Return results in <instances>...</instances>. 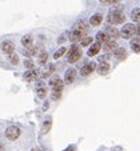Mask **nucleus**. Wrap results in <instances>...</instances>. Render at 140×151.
I'll list each match as a JSON object with an SVG mask.
<instances>
[{
	"label": "nucleus",
	"mask_w": 140,
	"mask_h": 151,
	"mask_svg": "<svg viewBox=\"0 0 140 151\" xmlns=\"http://www.w3.org/2000/svg\"><path fill=\"white\" fill-rule=\"evenodd\" d=\"M108 19H109V23L111 24H121V23H124V20H126V15L120 11V9H115V11H112L111 14H109Z\"/></svg>",
	"instance_id": "1"
},
{
	"label": "nucleus",
	"mask_w": 140,
	"mask_h": 151,
	"mask_svg": "<svg viewBox=\"0 0 140 151\" xmlns=\"http://www.w3.org/2000/svg\"><path fill=\"white\" fill-rule=\"evenodd\" d=\"M80 58H81V50H80V47H77L76 44H74L68 51V62L76 63Z\"/></svg>",
	"instance_id": "2"
},
{
	"label": "nucleus",
	"mask_w": 140,
	"mask_h": 151,
	"mask_svg": "<svg viewBox=\"0 0 140 151\" xmlns=\"http://www.w3.org/2000/svg\"><path fill=\"white\" fill-rule=\"evenodd\" d=\"M135 32H136V27H135L134 24L128 23V24H124L123 26V28L120 31V35H121V37H124V39H131L135 35Z\"/></svg>",
	"instance_id": "3"
},
{
	"label": "nucleus",
	"mask_w": 140,
	"mask_h": 151,
	"mask_svg": "<svg viewBox=\"0 0 140 151\" xmlns=\"http://www.w3.org/2000/svg\"><path fill=\"white\" fill-rule=\"evenodd\" d=\"M20 128L19 127H16V126H9L8 128L6 130V137H7V139H9V140H16L17 138L20 137Z\"/></svg>",
	"instance_id": "4"
},
{
	"label": "nucleus",
	"mask_w": 140,
	"mask_h": 151,
	"mask_svg": "<svg viewBox=\"0 0 140 151\" xmlns=\"http://www.w3.org/2000/svg\"><path fill=\"white\" fill-rule=\"evenodd\" d=\"M0 47H1V51L7 55L14 54V51H15V44L11 42V40H6V42H3Z\"/></svg>",
	"instance_id": "5"
},
{
	"label": "nucleus",
	"mask_w": 140,
	"mask_h": 151,
	"mask_svg": "<svg viewBox=\"0 0 140 151\" xmlns=\"http://www.w3.org/2000/svg\"><path fill=\"white\" fill-rule=\"evenodd\" d=\"M95 70H96V64H95L94 62H92V63H87V64H84V66L81 67V70H80V74L83 75V76H87V75L92 74Z\"/></svg>",
	"instance_id": "6"
},
{
	"label": "nucleus",
	"mask_w": 140,
	"mask_h": 151,
	"mask_svg": "<svg viewBox=\"0 0 140 151\" xmlns=\"http://www.w3.org/2000/svg\"><path fill=\"white\" fill-rule=\"evenodd\" d=\"M72 31H76V32H79V34H81L84 36V35L88 32V26L86 24V22H83V20H81V22H77V23L75 24Z\"/></svg>",
	"instance_id": "7"
},
{
	"label": "nucleus",
	"mask_w": 140,
	"mask_h": 151,
	"mask_svg": "<svg viewBox=\"0 0 140 151\" xmlns=\"http://www.w3.org/2000/svg\"><path fill=\"white\" fill-rule=\"evenodd\" d=\"M23 78H24L26 80H28V82H32V80H36L37 78H39V71H37L36 68L28 70L27 72H24Z\"/></svg>",
	"instance_id": "8"
},
{
	"label": "nucleus",
	"mask_w": 140,
	"mask_h": 151,
	"mask_svg": "<svg viewBox=\"0 0 140 151\" xmlns=\"http://www.w3.org/2000/svg\"><path fill=\"white\" fill-rule=\"evenodd\" d=\"M75 79H76V71H75L74 68L67 70L66 75H64V82H66L67 84H71V83L75 82Z\"/></svg>",
	"instance_id": "9"
},
{
	"label": "nucleus",
	"mask_w": 140,
	"mask_h": 151,
	"mask_svg": "<svg viewBox=\"0 0 140 151\" xmlns=\"http://www.w3.org/2000/svg\"><path fill=\"white\" fill-rule=\"evenodd\" d=\"M49 87H52V90H63V80L60 78H52L49 80Z\"/></svg>",
	"instance_id": "10"
},
{
	"label": "nucleus",
	"mask_w": 140,
	"mask_h": 151,
	"mask_svg": "<svg viewBox=\"0 0 140 151\" xmlns=\"http://www.w3.org/2000/svg\"><path fill=\"white\" fill-rule=\"evenodd\" d=\"M96 40L99 44H104V43H107L109 40V36L107 32L100 31V32H97V35H96Z\"/></svg>",
	"instance_id": "11"
},
{
	"label": "nucleus",
	"mask_w": 140,
	"mask_h": 151,
	"mask_svg": "<svg viewBox=\"0 0 140 151\" xmlns=\"http://www.w3.org/2000/svg\"><path fill=\"white\" fill-rule=\"evenodd\" d=\"M103 48L106 50L107 52H115V50L117 48V44H116V42H115V40H108L107 43H104Z\"/></svg>",
	"instance_id": "12"
},
{
	"label": "nucleus",
	"mask_w": 140,
	"mask_h": 151,
	"mask_svg": "<svg viewBox=\"0 0 140 151\" xmlns=\"http://www.w3.org/2000/svg\"><path fill=\"white\" fill-rule=\"evenodd\" d=\"M103 22V16L100 14H96V15H92L91 16V19H89V23H91V26H94V27H96V26H99L100 23Z\"/></svg>",
	"instance_id": "13"
},
{
	"label": "nucleus",
	"mask_w": 140,
	"mask_h": 151,
	"mask_svg": "<svg viewBox=\"0 0 140 151\" xmlns=\"http://www.w3.org/2000/svg\"><path fill=\"white\" fill-rule=\"evenodd\" d=\"M100 48H101V46H100L99 43H94L88 50V56H95V55H97L100 51Z\"/></svg>",
	"instance_id": "14"
},
{
	"label": "nucleus",
	"mask_w": 140,
	"mask_h": 151,
	"mask_svg": "<svg viewBox=\"0 0 140 151\" xmlns=\"http://www.w3.org/2000/svg\"><path fill=\"white\" fill-rule=\"evenodd\" d=\"M46 95H47V90L43 86V83H37V96H39L40 99H44Z\"/></svg>",
	"instance_id": "15"
},
{
	"label": "nucleus",
	"mask_w": 140,
	"mask_h": 151,
	"mask_svg": "<svg viewBox=\"0 0 140 151\" xmlns=\"http://www.w3.org/2000/svg\"><path fill=\"white\" fill-rule=\"evenodd\" d=\"M108 71H109V64L107 62H101V64H100L99 68H97V72H99L100 75H106Z\"/></svg>",
	"instance_id": "16"
},
{
	"label": "nucleus",
	"mask_w": 140,
	"mask_h": 151,
	"mask_svg": "<svg viewBox=\"0 0 140 151\" xmlns=\"http://www.w3.org/2000/svg\"><path fill=\"white\" fill-rule=\"evenodd\" d=\"M131 48L134 52H140V39L139 37H135V39L131 40Z\"/></svg>",
	"instance_id": "17"
},
{
	"label": "nucleus",
	"mask_w": 140,
	"mask_h": 151,
	"mask_svg": "<svg viewBox=\"0 0 140 151\" xmlns=\"http://www.w3.org/2000/svg\"><path fill=\"white\" fill-rule=\"evenodd\" d=\"M115 56H116L119 60H124L127 58L126 50H124V48H119V47H117V48L115 50Z\"/></svg>",
	"instance_id": "18"
},
{
	"label": "nucleus",
	"mask_w": 140,
	"mask_h": 151,
	"mask_svg": "<svg viewBox=\"0 0 140 151\" xmlns=\"http://www.w3.org/2000/svg\"><path fill=\"white\" fill-rule=\"evenodd\" d=\"M107 34H108L109 39H117L119 37V31H117L116 28H114V27H108L107 28Z\"/></svg>",
	"instance_id": "19"
},
{
	"label": "nucleus",
	"mask_w": 140,
	"mask_h": 151,
	"mask_svg": "<svg viewBox=\"0 0 140 151\" xmlns=\"http://www.w3.org/2000/svg\"><path fill=\"white\" fill-rule=\"evenodd\" d=\"M21 44H23L24 47H31L32 46V36L31 35H26V36L21 37Z\"/></svg>",
	"instance_id": "20"
},
{
	"label": "nucleus",
	"mask_w": 140,
	"mask_h": 151,
	"mask_svg": "<svg viewBox=\"0 0 140 151\" xmlns=\"http://www.w3.org/2000/svg\"><path fill=\"white\" fill-rule=\"evenodd\" d=\"M47 60H48V54H47V52H41V54H39V58H37V63H39L40 66L46 64Z\"/></svg>",
	"instance_id": "21"
},
{
	"label": "nucleus",
	"mask_w": 140,
	"mask_h": 151,
	"mask_svg": "<svg viewBox=\"0 0 140 151\" xmlns=\"http://www.w3.org/2000/svg\"><path fill=\"white\" fill-rule=\"evenodd\" d=\"M81 37H84V36L76 31H72L71 35H69V40H71V42H79V40H81Z\"/></svg>",
	"instance_id": "22"
},
{
	"label": "nucleus",
	"mask_w": 140,
	"mask_h": 151,
	"mask_svg": "<svg viewBox=\"0 0 140 151\" xmlns=\"http://www.w3.org/2000/svg\"><path fill=\"white\" fill-rule=\"evenodd\" d=\"M51 126H52V122H51V119H46L44 120V123H43V134H47V132L51 130Z\"/></svg>",
	"instance_id": "23"
},
{
	"label": "nucleus",
	"mask_w": 140,
	"mask_h": 151,
	"mask_svg": "<svg viewBox=\"0 0 140 151\" xmlns=\"http://www.w3.org/2000/svg\"><path fill=\"white\" fill-rule=\"evenodd\" d=\"M131 17L134 22H140V8H135L134 11L131 12Z\"/></svg>",
	"instance_id": "24"
},
{
	"label": "nucleus",
	"mask_w": 140,
	"mask_h": 151,
	"mask_svg": "<svg viewBox=\"0 0 140 151\" xmlns=\"http://www.w3.org/2000/svg\"><path fill=\"white\" fill-rule=\"evenodd\" d=\"M37 54V47H27L26 50H24V55H27V56H32V55Z\"/></svg>",
	"instance_id": "25"
},
{
	"label": "nucleus",
	"mask_w": 140,
	"mask_h": 151,
	"mask_svg": "<svg viewBox=\"0 0 140 151\" xmlns=\"http://www.w3.org/2000/svg\"><path fill=\"white\" fill-rule=\"evenodd\" d=\"M66 51H67L66 47H60V48L54 54V59H60V58H61L64 54H66Z\"/></svg>",
	"instance_id": "26"
},
{
	"label": "nucleus",
	"mask_w": 140,
	"mask_h": 151,
	"mask_svg": "<svg viewBox=\"0 0 140 151\" xmlns=\"http://www.w3.org/2000/svg\"><path fill=\"white\" fill-rule=\"evenodd\" d=\"M81 46L83 47H87V46H89V44H92V37H88V36H86V37H81Z\"/></svg>",
	"instance_id": "27"
},
{
	"label": "nucleus",
	"mask_w": 140,
	"mask_h": 151,
	"mask_svg": "<svg viewBox=\"0 0 140 151\" xmlns=\"http://www.w3.org/2000/svg\"><path fill=\"white\" fill-rule=\"evenodd\" d=\"M60 96H61V90H52V99L59 100Z\"/></svg>",
	"instance_id": "28"
},
{
	"label": "nucleus",
	"mask_w": 140,
	"mask_h": 151,
	"mask_svg": "<svg viewBox=\"0 0 140 151\" xmlns=\"http://www.w3.org/2000/svg\"><path fill=\"white\" fill-rule=\"evenodd\" d=\"M9 62L12 63V64H17V63H19V58H17V55H15V54H11L9 55Z\"/></svg>",
	"instance_id": "29"
},
{
	"label": "nucleus",
	"mask_w": 140,
	"mask_h": 151,
	"mask_svg": "<svg viewBox=\"0 0 140 151\" xmlns=\"http://www.w3.org/2000/svg\"><path fill=\"white\" fill-rule=\"evenodd\" d=\"M52 72H54V66H49V67H48V70H47L46 72H43V75H41V76H43L44 79H47V78H48L49 75L52 74Z\"/></svg>",
	"instance_id": "30"
},
{
	"label": "nucleus",
	"mask_w": 140,
	"mask_h": 151,
	"mask_svg": "<svg viewBox=\"0 0 140 151\" xmlns=\"http://www.w3.org/2000/svg\"><path fill=\"white\" fill-rule=\"evenodd\" d=\"M24 66H26L28 70H32V68H34V63H32L31 59H27L26 62H24Z\"/></svg>",
	"instance_id": "31"
},
{
	"label": "nucleus",
	"mask_w": 140,
	"mask_h": 151,
	"mask_svg": "<svg viewBox=\"0 0 140 151\" xmlns=\"http://www.w3.org/2000/svg\"><path fill=\"white\" fill-rule=\"evenodd\" d=\"M120 0H100V3H103V4H116Z\"/></svg>",
	"instance_id": "32"
},
{
	"label": "nucleus",
	"mask_w": 140,
	"mask_h": 151,
	"mask_svg": "<svg viewBox=\"0 0 140 151\" xmlns=\"http://www.w3.org/2000/svg\"><path fill=\"white\" fill-rule=\"evenodd\" d=\"M64 151H75V147H67Z\"/></svg>",
	"instance_id": "33"
},
{
	"label": "nucleus",
	"mask_w": 140,
	"mask_h": 151,
	"mask_svg": "<svg viewBox=\"0 0 140 151\" xmlns=\"http://www.w3.org/2000/svg\"><path fill=\"white\" fill-rule=\"evenodd\" d=\"M136 32H137V35H139V36H140V26L136 28Z\"/></svg>",
	"instance_id": "34"
},
{
	"label": "nucleus",
	"mask_w": 140,
	"mask_h": 151,
	"mask_svg": "<svg viewBox=\"0 0 140 151\" xmlns=\"http://www.w3.org/2000/svg\"><path fill=\"white\" fill-rule=\"evenodd\" d=\"M3 150H4V146L1 145V143H0V151H3Z\"/></svg>",
	"instance_id": "35"
},
{
	"label": "nucleus",
	"mask_w": 140,
	"mask_h": 151,
	"mask_svg": "<svg viewBox=\"0 0 140 151\" xmlns=\"http://www.w3.org/2000/svg\"><path fill=\"white\" fill-rule=\"evenodd\" d=\"M31 151H41V150H40V148H32Z\"/></svg>",
	"instance_id": "36"
}]
</instances>
